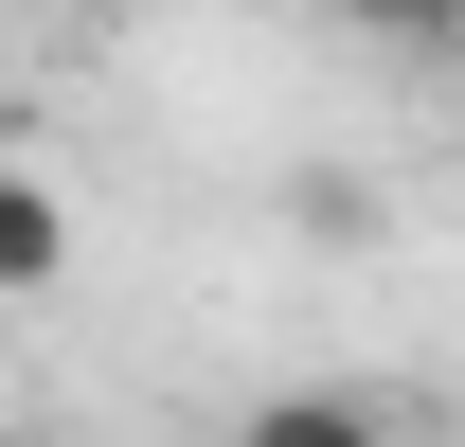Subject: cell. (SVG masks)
Returning a JSON list of instances; mask_svg holds the SVG:
<instances>
[{
    "mask_svg": "<svg viewBox=\"0 0 465 447\" xmlns=\"http://www.w3.org/2000/svg\"><path fill=\"white\" fill-rule=\"evenodd\" d=\"M54 269H72V197H54V179H18V162H0V304H36Z\"/></svg>",
    "mask_w": 465,
    "mask_h": 447,
    "instance_id": "2",
    "label": "cell"
},
{
    "mask_svg": "<svg viewBox=\"0 0 465 447\" xmlns=\"http://www.w3.org/2000/svg\"><path fill=\"white\" fill-rule=\"evenodd\" d=\"M322 18L376 36V55H448V36H465V0H322Z\"/></svg>",
    "mask_w": 465,
    "mask_h": 447,
    "instance_id": "4",
    "label": "cell"
},
{
    "mask_svg": "<svg viewBox=\"0 0 465 447\" xmlns=\"http://www.w3.org/2000/svg\"><path fill=\"white\" fill-rule=\"evenodd\" d=\"M232 447H394V393L376 376H304V393H269Z\"/></svg>",
    "mask_w": 465,
    "mask_h": 447,
    "instance_id": "1",
    "label": "cell"
},
{
    "mask_svg": "<svg viewBox=\"0 0 465 447\" xmlns=\"http://www.w3.org/2000/svg\"><path fill=\"white\" fill-rule=\"evenodd\" d=\"M287 233H304V251H376V233H394V197H376L358 162H304V179H287Z\"/></svg>",
    "mask_w": 465,
    "mask_h": 447,
    "instance_id": "3",
    "label": "cell"
}]
</instances>
